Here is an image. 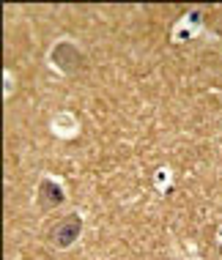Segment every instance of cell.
Returning a JSON list of instances; mask_svg holds the SVG:
<instances>
[{
	"instance_id": "obj_1",
	"label": "cell",
	"mask_w": 222,
	"mask_h": 260,
	"mask_svg": "<svg viewBox=\"0 0 222 260\" xmlns=\"http://www.w3.org/2000/svg\"><path fill=\"white\" fill-rule=\"evenodd\" d=\"M80 228H82V222H80V216H69V219H64V222H58L55 224V230L50 233V238L58 247H69V244L74 241V238L80 236Z\"/></svg>"
},
{
	"instance_id": "obj_2",
	"label": "cell",
	"mask_w": 222,
	"mask_h": 260,
	"mask_svg": "<svg viewBox=\"0 0 222 260\" xmlns=\"http://www.w3.org/2000/svg\"><path fill=\"white\" fill-rule=\"evenodd\" d=\"M58 203H64V192H60V186H55L52 181H41V186H39V206L41 208H52V206H58Z\"/></svg>"
}]
</instances>
